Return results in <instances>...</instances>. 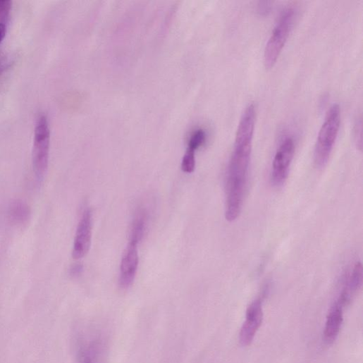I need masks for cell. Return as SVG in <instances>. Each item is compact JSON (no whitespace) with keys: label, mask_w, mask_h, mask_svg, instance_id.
<instances>
[{"label":"cell","mask_w":363,"mask_h":363,"mask_svg":"<svg viewBox=\"0 0 363 363\" xmlns=\"http://www.w3.org/2000/svg\"><path fill=\"white\" fill-rule=\"evenodd\" d=\"M340 123V110L333 104L328 111L319 131L314 151V162L317 167H324L330 158L338 137Z\"/></svg>","instance_id":"2"},{"label":"cell","mask_w":363,"mask_h":363,"mask_svg":"<svg viewBox=\"0 0 363 363\" xmlns=\"http://www.w3.org/2000/svg\"><path fill=\"white\" fill-rule=\"evenodd\" d=\"M13 8L12 1H0V23L6 25Z\"/></svg>","instance_id":"15"},{"label":"cell","mask_w":363,"mask_h":363,"mask_svg":"<svg viewBox=\"0 0 363 363\" xmlns=\"http://www.w3.org/2000/svg\"><path fill=\"white\" fill-rule=\"evenodd\" d=\"M89 363H90V362H89Z\"/></svg>","instance_id":"19"},{"label":"cell","mask_w":363,"mask_h":363,"mask_svg":"<svg viewBox=\"0 0 363 363\" xmlns=\"http://www.w3.org/2000/svg\"><path fill=\"white\" fill-rule=\"evenodd\" d=\"M295 11L288 8L281 15L269 39L264 52V62L267 68L276 63L289 37L294 20Z\"/></svg>","instance_id":"4"},{"label":"cell","mask_w":363,"mask_h":363,"mask_svg":"<svg viewBox=\"0 0 363 363\" xmlns=\"http://www.w3.org/2000/svg\"><path fill=\"white\" fill-rule=\"evenodd\" d=\"M362 285V267L360 263H357L345 278L343 289L337 302L343 308L351 302Z\"/></svg>","instance_id":"9"},{"label":"cell","mask_w":363,"mask_h":363,"mask_svg":"<svg viewBox=\"0 0 363 363\" xmlns=\"http://www.w3.org/2000/svg\"><path fill=\"white\" fill-rule=\"evenodd\" d=\"M205 140V133L202 130H197L190 137L187 149L195 152L198 148L203 145Z\"/></svg>","instance_id":"14"},{"label":"cell","mask_w":363,"mask_h":363,"mask_svg":"<svg viewBox=\"0 0 363 363\" xmlns=\"http://www.w3.org/2000/svg\"><path fill=\"white\" fill-rule=\"evenodd\" d=\"M343 309L336 302L327 315L324 336L328 343H333L339 334L343 321Z\"/></svg>","instance_id":"10"},{"label":"cell","mask_w":363,"mask_h":363,"mask_svg":"<svg viewBox=\"0 0 363 363\" xmlns=\"http://www.w3.org/2000/svg\"><path fill=\"white\" fill-rule=\"evenodd\" d=\"M195 152L187 149L186 153L185 154L181 168L183 172L187 173H191L194 172L195 168Z\"/></svg>","instance_id":"13"},{"label":"cell","mask_w":363,"mask_h":363,"mask_svg":"<svg viewBox=\"0 0 363 363\" xmlns=\"http://www.w3.org/2000/svg\"><path fill=\"white\" fill-rule=\"evenodd\" d=\"M6 35V25L0 23V44L2 43Z\"/></svg>","instance_id":"17"},{"label":"cell","mask_w":363,"mask_h":363,"mask_svg":"<svg viewBox=\"0 0 363 363\" xmlns=\"http://www.w3.org/2000/svg\"><path fill=\"white\" fill-rule=\"evenodd\" d=\"M12 219L17 223H23L30 218V210L29 207L22 202H16L11 208Z\"/></svg>","instance_id":"12"},{"label":"cell","mask_w":363,"mask_h":363,"mask_svg":"<svg viewBox=\"0 0 363 363\" xmlns=\"http://www.w3.org/2000/svg\"><path fill=\"white\" fill-rule=\"evenodd\" d=\"M50 136L48 118L44 114L39 115L35 125L32 152L34 172L39 182L43 180L49 166Z\"/></svg>","instance_id":"3"},{"label":"cell","mask_w":363,"mask_h":363,"mask_svg":"<svg viewBox=\"0 0 363 363\" xmlns=\"http://www.w3.org/2000/svg\"><path fill=\"white\" fill-rule=\"evenodd\" d=\"M92 234V212L90 209L84 211L78 223L74 240L73 257L84 258L89 252Z\"/></svg>","instance_id":"7"},{"label":"cell","mask_w":363,"mask_h":363,"mask_svg":"<svg viewBox=\"0 0 363 363\" xmlns=\"http://www.w3.org/2000/svg\"><path fill=\"white\" fill-rule=\"evenodd\" d=\"M252 144L235 142L226 176V211L227 221H234L243 207L247 187Z\"/></svg>","instance_id":"1"},{"label":"cell","mask_w":363,"mask_h":363,"mask_svg":"<svg viewBox=\"0 0 363 363\" xmlns=\"http://www.w3.org/2000/svg\"><path fill=\"white\" fill-rule=\"evenodd\" d=\"M2 71H3V68L1 67H0V73H1Z\"/></svg>","instance_id":"18"},{"label":"cell","mask_w":363,"mask_h":363,"mask_svg":"<svg viewBox=\"0 0 363 363\" xmlns=\"http://www.w3.org/2000/svg\"><path fill=\"white\" fill-rule=\"evenodd\" d=\"M294 154V141L287 138L278 148L273 161L272 180L275 185L281 186L285 183Z\"/></svg>","instance_id":"5"},{"label":"cell","mask_w":363,"mask_h":363,"mask_svg":"<svg viewBox=\"0 0 363 363\" xmlns=\"http://www.w3.org/2000/svg\"><path fill=\"white\" fill-rule=\"evenodd\" d=\"M138 245L136 242L130 241L121 263L119 285L123 289L129 288L135 279L140 261Z\"/></svg>","instance_id":"8"},{"label":"cell","mask_w":363,"mask_h":363,"mask_svg":"<svg viewBox=\"0 0 363 363\" xmlns=\"http://www.w3.org/2000/svg\"><path fill=\"white\" fill-rule=\"evenodd\" d=\"M264 321V311L260 300L254 301L247 311L246 321L240 331V343L243 346L251 345Z\"/></svg>","instance_id":"6"},{"label":"cell","mask_w":363,"mask_h":363,"mask_svg":"<svg viewBox=\"0 0 363 363\" xmlns=\"http://www.w3.org/2000/svg\"><path fill=\"white\" fill-rule=\"evenodd\" d=\"M82 271L83 266L80 264H76L70 269V274L73 276H78L82 273Z\"/></svg>","instance_id":"16"},{"label":"cell","mask_w":363,"mask_h":363,"mask_svg":"<svg viewBox=\"0 0 363 363\" xmlns=\"http://www.w3.org/2000/svg\"><path fill=\"white\" fill-rule=\"evenodd\" d=\"M147 223L146 211H140L136 216L132 225L130 241L139 244L144 237Z\"/></svg>","instance_id":"11"}]
</instances>
